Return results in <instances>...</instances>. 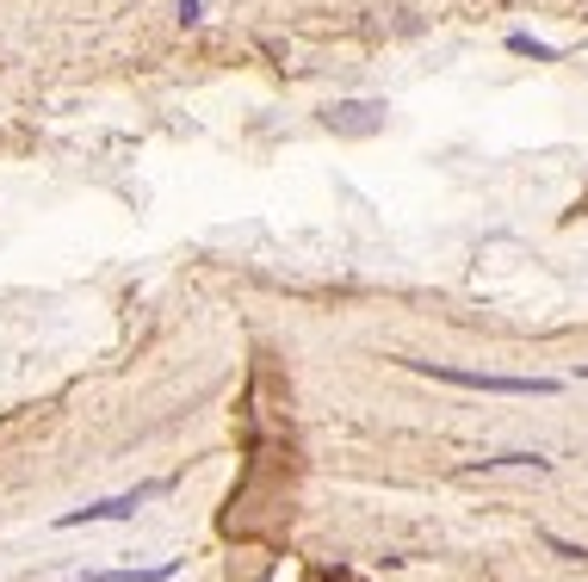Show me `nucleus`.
<instances>
[{
	"instance_id": "nucleus-1",
	"label": "nucleus",
	"mask_w": 588,
	"mask_h": 582,
	"mask_svg": "<svg viewBox=\"0 0 588 582\" xmlns=\"http://www.w3.org/2000/svg\"><path fill=\"white\" fill-rule=\"evenodd\" d=\"M409 372H428V378H446V385L465 390H490V397H551V378H502V372H458V366H434V360H403Z\"/></svg>"
},
{
	"instance_id": "nucleus-2",
	"label": "nucleus",
	"mask_w": 588,
	"mask_h": 582,
	"mask_svg": "<svg viewBox=\"0 0 588 582\" xmlns=\"http://www.w3.org/2000/svg\"><path fill=\"white\" fill-rule=\"evenodd\" d=\"M168 484H136L124 489V496H106V502H87V508H69L57 526H94V521H124V514H136V508L149 502V496H161Z\"/></svg>"
},
{
	"instance_id": "nucleus-3",
	"label": "nucleus",
	"mask_w": 588,
	"mask_h": 582,
	"mask_svg": "<svg viewBox=\"0 0 588 582\" xmlns=\"http://www.w3.org/2000/svg\"><path fill=\"white\" fill-rule=\"evenodd\" d=\"M328 131H341V136L384 131V99H341V106H328Z\"/></svg>"
},
{
	"instance_id": "nucleus-4",
	"label": "nucleus",
	"mask_w": 588,
	"mask_h": 582,
	"mask_svg": "<svg viewBox=\"0 0 588 582\" xmlns=\"http://www.w3.org/2000/svg\"><path fill=\"white\" fill-rule=\"evenodd\" d=\"M508 50H520V57H539V62H551V57H557V50H551V44L527 38V32H514V38H508Z\"/></svg>"
},
{
	"instance_id": "nucleus-5",
	"label": "nucleus",
	"mask_w": 588,
	"mask_h": 582,
	"mask_svg": "<svg viewBox=\"0 0 588 582\" xmlns=\"http://www.w3.org/2000/svg\"><path fill=\"white\" fill-rule=\"evenodd\" d=\"M199 7H205V0H180V25H199V20H205Z\"/></svg>"
},
{
	"instance_id": "nucleus-6",
	"label": "nucleus",
	"mask_w": 588,
	"mask_h": 582,
	"mask_svg": "<svg viewBox=\"0 0 588 582\" xmlns=\"http://www.w3.org/2000/svg\"><path fill=\"white\" fill-rule=\"evenodd\" d=\"M583 378H588V366H583Z\"/></svg>"
}]
</instances>
